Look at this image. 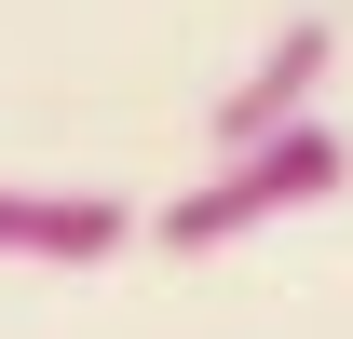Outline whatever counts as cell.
<instances>
[{
  "instance_id": "6da1fadb",
  "label": "cell",
  "mask_w": 353,
  "mask_h": 339,
  "mask_svg": "<svg viewBox=\"0 0 353 339\" xmlns=\"http://www.w3.org/2000/svg\"><path fill=\"white\" fill-rule=\"evenodd\" d=\"M340 176H353V150H340L326 123H299V136H272V150H231L218 176H190V190H176L150 231H163L176 258H204V245H245V231H272V217L326 204Z\"/></svg>"
},
{
  "instance_id": "7a4b0ae2",
  "label": "cell",
  "mask_w": 353,
  "mask_h": 339,
  "mask_svg": "<svg viewBox=\"0 0 353 339\" xmlns=\"http://www.w3.org/2000/svg\"><path fill=\"white\" fill-rule=\"evenodd\" d=\"M326 68H340V28H326V14H285V28L259 41V68H245V82L204 109L218 163H231V150H272V136H299V123H312V95H326Z\"/></svg>"
},
{
  "instance_id": "3957f363",
  "label": "cell",
  "mask_w": 353,
  "mask_h": 339,
  "mask_svg": "<svg viewBox=\"0 0 353 339\" xmlns=\"http://www.w3.org/2000/svg\"><path fill=\"white\" fill-rule=\"evenodd\" d=\"M123 231L136 217L109 204V190H0V258H68V271H82V258H109Z\"/></svg>"
}]
</instances>
